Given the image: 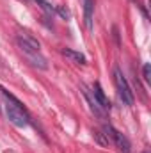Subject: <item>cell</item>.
I'll use <instances>...</instances> for the list:
<instances>
[{"instance_id": "cell-10", "label": "cell", "mask_w": 151, "mask_h": 153, "mask_svg": "<svg viewBox=\"0 0 151 153\" xmlns=\"http://www.w3.org/2000/svg\"><path fill=\"white\" fill-rule=\"evenodd\" d=\"M34 2L38 4L39 7H41V9H43L44 13H46V14H50V16L53 14V7H52V5H50V4H48L46 0H34Z\"/></svg>"}, {"instance_id": "cell-9", "label": "cell", "mask_w": 151, "mask_h": 153, "mask_svg": "<svg viewBox=\"0 0 151 153\" xmlns=\"http://www.w3.org/2000/svg\"><path fill=\"white\" fill-rule=\"evenodd\" d=\"M62 55L68 57L71 62H76V64H85V55L80 53V52H75L71 48H62Z\"/></svg>"}, {"instance_id": "cell-6", "label": "cell", "mask_w": 151, "mask_h": 153, "mask_svg": "<svg viewBox=\"0 0 151 153\" xmlns=\"http://www.w3.org/2000/svg\"><path fill=\"white\" fill-rule=\"evenodd\" d=\"M25 57L29 59V62H30L32 66H36V68H39V70H46V68H48V62H46L44 55L41 53V50H39V52H30V53H25Z\"/></svg>"}, {"instance_id": "cell-13", "label": "cell", "mask_w": 151, "mask_h": 153, "mask_svg": "<svg viewBox=\"0 0 151 153\" xmlns=\"http://www.w3.org/2000/svg\"><path fill=\"white\" fill-rule=\"evenodd\" d=\"M144 153H150V152H144Z\"/></svg>"}, {"instance_id": "cell-8", "label": "cell", "mask_w": 151, "mask_h": 153, "mask_svg": "<svg viewBox=\"0 0 151 153\" xmlns=\"http://www.w3.org/2000/svg\"><path fill=\"white\" fill-rule=\"evenodd\" d=\"M93 0H84V16H85V27L89 32H93Z\"/></svg>"}, {"instance_id": "cell-1", "label": "cell", "mask_w": 151, "mask_h": 153, "mask_svg": "<svg viewBox=\"0 0 151 153\" xmlns=\"http://www.w3.org/2000/svg\"><path fill=\"white\" fill-rule=\"evenodd\" d=\"M2 93H4V96H5V100H7V103H5V114L9 117V121H11L13 125L20 126V128L27 126V125H29V116L25 112V109L21 107V103H20L13 94H9L7 91H2Z\"/></svg>"}, {"instance_id": "cell-5", "label": "cell", "mask_w": 151, "mask_h": 153, "mask_svg": "<svg viewBox=\"0 0 151 153\" xmlns=\"http://www.w3.org/2000/svg\"><path fill=\"white\" fill-rule=\"evenodd\" d=\"M84 96H85V100H87V103H89V107H91V111H93L94 114L98 116V117H105V112H107V111L100 105V102L94 98V94L89 93L85 87H84Z\"/></svg>"}, {"instance_id": "cell-7", "label": "cell", "mask_w": 151, "mask_h": 153, "mask_svg": "<svg viewBox=\"0 0 151 153\" xmlns=\"http://www.w3.org/2000/svg\"><path fill=\"white\" fill-rule=\"evenodd\" d=\"M93 94H94V98L100 102V105L107 111V109H110V102H109V98L105 96V93H103V89H101V85L96 82L94 85H93Z\"/></svg>"}, {"instance_id": "cell-11", "label": "cell", "mask_w": 151, "mask_h": 153, "mask_svg": "<svg viewBox=\"0 0 151 153\" xmlns=\"http://www.w3.org/2000/svg\"><path fill=\"white\" fill-rule=\"evenodd\" d=\"M57 13H59V14H61L64 20H70V18H71V13H70V9H66L64 5H59V7H57Z\"/></svg>"}, {"instance_id": "cell-2", "label": "cell", "mask_w": 151, "mask_h": 153, "mask_svg": "<svg viewBox=\"0 0 151 153\" xmlns=\"http://www.w3.org/2000/svg\"><path fill=\"white\" fill-rule=\"evenodd\" d=\"M114 80H115V87H117V94H119L121 102H123L124 105H133V100H135V98H133V91L130 89L126 78L123 76L121 70H117V68H115V71H114Z\"/></svg>"}, {"instance_id": "cell-12", "label": "cell", "mask_w": 151, "mask_h": 153, "mask_svg": "<svg viewBox=\"0 0 151 153\" xmlns=\"http://www.w3.org/2000/svg\"><path fill=\"white\" fill-rule=\"evenodd\" d=\"M144 78H146V82L151 80V66L150 64H144Z\"/></svg>"}, {"instance_id": "cell-4", "label": "cell", "mask_w": 151, "mask_h": 153, "mask_svg": "<svg viewBox=\"0 0 151 153\" xmlns=\"http://www.w3.org/2000/svg\"><path fill=\"white\" fill-rule=\"evenodd\" d=\"M16 43H18V46H20V50H21L23 53L39 52V48H41L38 41L32 38V36H29V34H18V38H16Z\"/></svg>"}, {"instance_id": "cell-3", "label": "cell", "mask_w": 151, "mask_h": 153, "mask_svg": "<svg viewBox=\"0 0 151 153\" xmlns=\"http://www.w3.org/2000/svg\"><path fill=\"white\" fill-rule=\"evenodd\" d=\"M103 132H105V135H107V137H110V139H112V143L123 153H130V152H132V144H130V141H128L121 132H117L112 125H105V126H103Z\"/></svg>"}]
</instances>
